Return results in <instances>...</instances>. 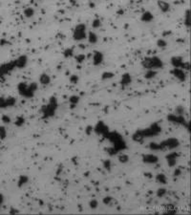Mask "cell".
<instances>
[{
	"label": "cell",
	"instance_id": "obj_23",
	"mask_svg": "<svg viewBox=\"0 0 191 215\" xmlns=\"http://www.w3.org/2000/svg\"><path fill=\"white\" fill-rule=\"evenodd\" d=\"M157 74H158L157 70H152V69L146 70L145 74H144V79L145 80H153L157 76Z\"/></svg>",
	"mask_w": 191,
	"mask_h": 215
},
{
	"label": "cell",
	"instance_id": "obj_12",
	"mask_svg": "<svg viewBox=\"0 0 191 215\" xmlns=\"http://www.w3.org/2000/svg\"><path fill=\"white\" fill-rule=\"evenodd\" d=\"M179 157V154L177 152H171L168 153L165 156L166 162H167V164L169 167H174L176 164H177V158Z\"/></svg>",
	"mask_w": 191,
	"mask_h": 215
},
{
	"label": "cell",
	"instance_id": "obj_34",
	"mask_svg": "<svg viewBox=\"0 0 191 215\" xmlns=\"http://www.w3.org/2000/svg\"><path fill=\"white\" fill-rule=\"evenodd\" d=\"M119 162L120 164H126L129 162V156L127 154H120L119 156Z\"/></svg>",
	"mask_w": 191,
	"mask_h": 215
},
{
	"label": "cell",
	"instance_id": "obj_27",
	"mask_svg": "<svg viewBox=\"0 0 191 215\" xmlns=\"http://www.w3.org/2000/svg\"><path fill=\"white\" fill-rule=\"evenodd\" d=\"M28 181H29L28 176H26V175H21L20 177H19V179H18L17 185H18L19 187H21L25 185V184L28 183Z\"/></svg>",
	"mask_w": 191,
	"mask_h": 215
},
{
	"label": "cell",
	"instance_id": "obj_43",
	"mask_svg": "<svg viewBox=\"0 0 191 215\" xmlns=\"http://www.w3.org/2000/svg\"><path fill=\"white\" fill-rule=\"evenodd\" d=\"M102 164H103V167H104L106 170H108V171L111 169V167H112L111 161H109V160H104L103 163H102Z\"/></svg>",
	"mask_w": 191,
	"mask_h": 215
},
{
	"label": "cell",
	"instance_id": "obj_42",
	"mask_svg": "<svg viewBox=\"0 0 191 215\" xmlns=\"http://www.w3.org/2000/svg\"><path fill=\"white\" fill-rule=\"evenodd\" d=\"M69 80H70V82H71L72 84H77V82H78V80H80V77H78L77 75H72V76L70 77Z\"/></svg>",
	"mask_w": 191,
	"mask_h": 215
},
{
	"label": "cell",
	"instance_id": "obj_5",
	"mask_svg": "<svg viewBox=\"0 0 191 215\" xmlns=\"http://www.w3.org/2000/svg\"><path fill=\"white\" fill-rule=\"evenodd\" d=\"M139 131L140 132L141 136L143 137V139H145V138H149V137H154V136L159 135L161 131V127L159 123H155L153 124H151L150 127L143 129V130H139Z\"/></svg>",
	"mask_w": 191,
	"mask_h": 215
},
{
	"label": "cell",
	"instance_id": "obj_11",
	"mask_svg": "<svg viewBox=\"0 0 191 215\" xmlns=\"http://www.w3.org/2000/svg\"><path fill=\"white\" fill-rule=\"evenodd\" d=\"M94 130L96 131V133H97L99 135H102L104 137L108 134V132H109L108 126H107L104 123H102V121H100V123L95 126Z\"/></svg>",
	"mask_w": 191,
	"mask_h": 215
},
{
	"label": "cell",
	"instance_id": "obj_18",
	"mask_svg": "<svg viewBox=\"0 0 191 215\" xmlns=\"http://www.w3.org/2000/svg\"><path fill=\"white\" fill-rule=\"evenodd\" d=\"M153 19H154V16H153V13L149 12V11H145L143 13V14H141V16H140V20L144 22V23H150V22H152L153 21Z\"/></svg>",
	"mask_w": 191,
	"mask_h": 215
},
{
	"label": "cell",
	"instance_id": "obj_21",
	"mask_svg": "<svg viewBox=\"0 0 191 215\" xmlns=\"http://www.w3.org/2000/svg\"><path fill=\"white\" fill-rule=\"evenodd\" d=\"M86 38L88 39V42L90 44H96L97 41H99V36H97V35L95 32H89Z\"/></svg>",
	"mask_w": 191,
	"mask_h": 215
},
{
	"label": "cell",
	"instance_id": "obj_41",
	"mask_svg": "<svg viewBox=\"0 0 191 215\" xmlns=\"http://www.w3.org/2000/svg\"><path fill=\"white\" fill-rule=\"evenodd\" d=\"M4 108H8L7 100H6V97H0V109H4Z\"/></svg>",
	"mask_w": 191,
	"mask_h": 215
},
{
	"label": "cell",
	"instance_id": "obj_30",
	"mask_svg": "<svg viewBox=\"0 0 191 215\" xmlns=\"http://www.w3.org/2000/svg\"><path fill=\"white\" fill-rule=\"evenodd\" d=\"M25 118L22 116H19L16 118V121H14V124H16V126H17V127H21V126L25 123Z\"/></svg>",
	"mask_w": 191,
	"mask_h": 215
},
{
	"label": "cell",
	"instance_id": "obj_14",
	"mask_svg": "<svg viewBox=\"0 0 191 215\" xmlns=\"http://www.w3.org/2000/svg\"><path fill=\"white\" fill-rule=\"evenodd\" d=\"M28 63V57L25 55L19 56L16 60H14V64H16V67L17 69H23L27 66Z\"/></svg>",
	"mask_w": 191,
	"mask_h": 215
},
{
	"label": "cell",
	"instance_id": "obj_6",
	"mask_svg": "<svg viewBox=\"0 0 191 215\" xmlns=\"http://www.w3.org/2000/svg\"><path fill=\"white\" fill-rule=\"evenodd\" d=\"M166 119H167V121L171 123L182 125L184 127L187 128L188 131L190 130L189 123H187V121L185 120L184 116H180V115H176V114H169V115H167V117H166Z\"/></svg>",
	"mask_w": 191,
	"mask_h": 215
},
{
	"label": "cell",
	"instance_id": "obj_33",
	"mask_svg": "<svg viewBox=\"0 0 191 215\" xmlns=\"http://www.w3.org/2000/svg\"><path fill=\"white\" fill-rule=\"evenodd\" d=\"M166 192H167V190H166L164 187H160L158 190H157L156 195H157V197L163 198V197H164L165 195H166Z\"/></svg>",
	"mask_w": 191,
	"mask_h": 215
},
{
	"label": "cell",
	"instance_id": "obj_17",
	"mask_svg": "<svg viewBox=\"0 0 191 215\" xmlns=\"http://www.w3.org/2000/svg\"><path fill=\"white\" fill-rule=\"evenodd\" d=\"M157 4H158V7H159V9H160V11H161V13H168L170 10H171L170 4H169L167 1H165V0H159Z\"/></svg>",
	"mask_w": 191,
	"mask_h": 215
},
{
	"label": "cell",
	"instance_id": "obj_10",
	"mask_svg": "<svg viewBox=\"0 0 191 215\" xmlns=\"http://www.w3.org/2000/svg\"><path fill=\"white\" fill-rule=\"evenodd\" d=\"M171 74L173 75V77L176 80H178L181 82H184L187 79V76L185 74V71L181 69V68H174V69L171 71Z\"/></svg>",
	"mask_w": 191,
	"mask_h": 215
},
{
	"label": "cell",
	"instance_id": "obj_29",
	"mask_svg": "<svg viewBox=\"0 0 191 215\" xmlns=\"http://www.w3.org/2000/svg\"><path fill=\"white\" fill-rule=\"evenodd\" d=\"M132 139H133V141H137V143H141V141H143V137L141 136L140 132L138 130L135 134H133V136H132Z\"/></svg>",
	"mask_w": 191,
	"mask_h": 215
},
{
	"label": "cell",
	"instance_id": "obj_22",
	"mask_svg": "<svg viewBox=\"0 0 191 215\" xmlns=\"http://www.w3.org/2000/svg\"><path fill=\"white\" fill-rule=\"evenodd\" d=\"M80 101V97L77 96V95H72L69 97V102H70V104L72 106V108H74L76 105H77Z\"/></svg>",
	"mask_w": 191,
	"mask_h": 215
},
{
	"label": "cell",
	"instance_id": "obj_36",
	"mask_svg": "<svg viewBox=\"0 0 191 215\" xmlns=\"http://www.w3.org/2000/svg\"><path fill=\"white\" fill-rule=\"evenodd\" d=\"M75 60L77 63H83L86 60V56L84 54H78V55L75 57Z\"/></svg>",
	"mask_w": 191,
	"mask_h": 215
},
{
	"label": "cell",
	"instance_id": "obj_45",
	"mask_svg": "<svg viewBox=\"0 0 191 215\" xmlns=\"http://www.w3.org/2000/svg\"><path fill=\"white\" fill-rule=\"evenodd\" d=\"M1 120H2V121L4 123H6V124H8V123H11V118H10V117L8 116V115H3L2 116V118H1Z\"/></svg>",
	"mask_w": 191,
	"mask_h": 215
},
{
	"label": "cell",
	"instance_id": "obj_20",
	"mask_svg": "<svg viewBox=\"0 0 191 215\" xmlns=\"http://www.w3.org/2000/svg\"><path fill=\"white\" fill-rule=\"evenodd\" d=\"M39 83L42 85H49L51 83V77L46 73H43L40 76H39Z\"/></svg>",
	"mask_w": 191,
	"mask_h": 215
},
{
	"label": "cell",
	"instance_id": "obj_7",
	"mask_svg": "<svg viewBox=\"0 0 191 215\" xmlns=\"http://www.w3.org/2000/svg\"><path fill=\"white\" fill-rule=\"evenodd\" d=\"M170 63L174 68H181V69H183L184 71L190 69V63L188 61H184V58L179 56H175L171 57Z\"/></svg>",
	"mask_w": 191,
	"mask_h": 215
},
{
	"label": "cell",
	"instance_id": "obj_3",
	"mask_svg": "<svg viewBox=\"0 0 191 215\" xmlns=\"http://www.w3.org/2000/svg\"><path fill=\"white\" fill-rule=\"evenodd\" d=\"M141 65L146 70L152 69V70H158L164 67V61L161 60L159 57L152 56V57H146L141 61Z\"/></svg>",
	"mask_w": 191,
	"mask_h": 215
},
{
	"label": "cell",
	"instance_id": "obj_2",
	"mask_svg": "<svg viewBox=\"0 0 191 215\" xmlns=\"http://www.w3.org/2000/svg\"><path fill=\"white\" fill-rule=\"evenodd\" d=\"M57 106H58V103H57L56 97H51L50 99H49L48 103L43 105L41 108L43 119H49V118H52V117L55 116L56 109H57Z\"/></svg>",
	"mask_w": 191,
	"mask_h": 215
},
{
	"label": "cell",
	"instance_id": "obj_15",
	"mask_svg": "<svg viewBox=\"0 0 191 215\" xmlns=\"http://www.w3.org/2000/svg\"><path fill=\"white\" fill-rule=\"evenodd\" d=\"M143 162L146 164H155L159 162V158L154 154H144L143 156Z\"/></svg>",
	"mask_w": 191,
	"mask_h": 215
},
{
	"label": "cell",
	"instance_id": "obj_47",
	"mask_svg": "<svg viewBox=\"0 0 191 215\" xmlns=\"http://www.w3.org/2000/svg\"><path fill=\"white\" fill-rule=\"evenodd\" d=\"M3 203H4V195L0 193V207L2 206Z\"/></svg>",
	"mask_w": 191,
	"mask_h": 215
},
{
	"label": "cell",
	"instance_id": "obj_38",
	"mask_svg": "<svg viewBox=\"0 0 191 215\" xmlns=\"http://www.w3.org/2000/svg\"><path fill=\"white\" fill-rule=\"evenodd\" d=\"M149 148L152 151H161V144H158V143H151L149 144Z\"/></svg>",
	"mask_w": 191,
	"mask_h": 215
},
{
	"label": "cell",
	"instance_id": "obj_26",
	"mask_svg": "<svg viewBox=\"0 0 191 215\" xmlns=\"http://www.w3.org/2000/svg\"><path fill=\"white\" fill-rule=\"evenodd\" d=\"M115 77V74L113 72H110V71H106V72H103L101 75V80H111L113 79Z\"/></svg>",
	"mask_w": 191,
	"mask_h": 215
},
{
	"label": "cell",
	"instance_id": "obj_28",
	"mask_svg": "<svg viewBox=\"0 0 191 215\" xmlns=\"http://www.w3.org/2000/svg\"><path fill=\"white\" fill-rule=\"evenodd\" d=\"M156 45L160 49H165L166 47H167L168 44H167V41H166L164 38H159L156 42Z\"/></svg>",
	"mask_w": 191,
	"mask_h": 215
},
{
	"label": "cell",
	"instance_id": "obj_31",
	"mask_svg": "<svg viewBox=\"0 0 191 215\" xmlns=\"http://www.w3.org/2000/svg\"><path fill=\"white\" fill-rule=\"evenodd\" d=\"M63 56H64V57H66V58L72 57L73 56H74V49H73V48L65 49L64 52H63Z\"/></svg>",
	"mask_w": 191,
	"mask_h": 215
},
{
	"label": "cell",
	"instance_id": "obj_19",
	"mask_svg": "<svg viewBox=\"0 0 191 215\" xmlns=\"http://www.w3.org/2000/svg\"><path fill=\"white\" fill-rule=\"evenodd\" d=\"M184 24L187 29H190L191 27V12L190 10L187 9L184 13Z\"/></svg>",
	"mask_w": 191,
	"mask_h": 215
},
{
	"label": "cell",
	"instance_id": "obj_1",
	"mask_svg": "<svg viewBox=\"0 0 191 215\" xmlns=\"http://www.w3.org/2000/svg\"><path fill=\"white\" fill-rule=\"evenodd\" d=\"M38 89V84L36 82H31V83H27V82H20L17 85L18 93L25 99H32L35 96L36 92Z\"/></svg>",
	"mask_w": 191,
	"mask_h": 215
},
{
	"label": "cell",
	"instance_id": "obj_35",
	"mask_svg": "<svg viewBox=\"0 0 191 215\" xmlns=\"http://www.w3.org/2000/svg\"><path fill=\"white\" fill-rule=\"evenodd\" d=\"M7 137V130L4 125H0V140H5Z\"/></svg>",
	"mask_w": 191,
	"mask_h": 215
},
{
	"label": "cell",
	"instance_id": "obj_4",
	"mask_svg": "<svg viewBox=\"0 0 191 215\" xmlns=\"http://www.w3.org/2000/svg\"><path fill=\"white\" fill-rule=\"evenodd\" d=\"M87 37V30L86 25L83 23H80L75 27L73 32V38L75 41H82L86 39Z\"/></svg>",
	"mask_w": 191,
	"mask_h": 215
},
{
	"label": "cell",
	"instance_id": "obj_8",
	"mask_svg": "<svg viewBox=\"0 0 191 215\" xmlns=\"http://www.w3.org/2000/svg\"><path fill=\"white\" fill-rule=\"evenodd\" d=\"M14 69H16L14 60L9 61L7 63H3L0 65V79H4L5 77L8 76L10 73H12Z\"/></svg>",
	"mask_w": 191,
	"mask_h": 215
},
{
	"label": "cell",
	"instance_id": "obj_13",
	"mask_svg": "<svg viewBox=\"0 0 191 215\" xmlns=\"http://www.w3.org/2000/svg\"><path fill=\"white\" fill-rule=\"evenodd\" d=\"M104 60V55L100 51H95L93 54V64L95 66H100Z\"/></svg>",
	"mask_w": 191,
	"mask_h": 215
},
{
	"label": "cell",
	"instance_id": "obj_16",
	"mask_svg": "<svg viewBox=\"0 0 191 215\" xmlns=\"http://www.w3.org/2000/svg\"><path fill=\"white\" fill-rule=\"evenodd\" d=\"M131 83H132V76L129 74V73H124V74L121 76V79H120V86L122 88H126V87H128Z\"/></svg>",
	"mask_w": 191,
	"mask_h": 215
},
{
	"label": "cell",
	"instance_id": "obj_32",
	"mask_svg": "<svg viewBox=\"0 0 191 215\" xmlns=\"http://www.w3.org/2000/svg\"><path fill=\"white\" fill-rule=\"evenodd\" d=\"M7 100V106L8 107H13L16 104V99L13 97H6Z\"/></svg>",
	"mask_w": 191,
	"mask_h": 215
},
{
	"label": "cell",
	"instance_id": "obj_25",
	"mask_svg": "<svg viewBox=\"0 0 191 215\" xmlns=\"http://www.w3.org/2000/svg\"><path fill=\"white\" fill-rule=\"evenodd\" d=\"M23 14L24 16L27 17V18H31L35 16V10L32 7H28V8H25V10L23 11Z\"/></svg>",
	"mask_w": 191,
	"mask_h": 215
},
{
	"label": "cell",
	"instance_id": "obj_37",
	"mask_svg": "<svg viewBox=\"0 0 191 215\" xmlns=\"http://www.w3.org/2000/svg\"><path fill=\"white\" fill-rule=\"evenodd\" d=\"M101 25H102V23L100 18H95L94 20L92 21V27L94 29H99L101 27Z\"/></svg>",
	"mask_w": 191,
	"mask_h": 215
},
{
	"label": "cell",
	"instance_id": "obj_46",
	"mask_svg": "<svg viewBox=\"0 0 191 215\" xmlns=\"http://www.w3.org/2000/svg\"><path fill=\"white\" fill-rule=\"evenodd\" d=\"M181 174H182V171H181L180 168H176L175 171H174V173H173V175L175 176V177H179Z\"/></svg>",
	"mask_w": 191,
	"mask_h": 215
},
{
	"label": "cell",
	"instance_id": "obj_40",
	"mask_svg": "<svg viewBox=\"0 0 191 215\" xmlns=\"http://www.w3.org/2000/svg\"><path fill=\"white\" fill-rule=\"evenodd\" d=\"M89 207L91 209H97V207H99V202H97L96 199H93L89 202Z\"/></svg>",
	"mask_w": 191,
	"mask_h": 215
},
{
	"label": "cell",
	"instance_id": "obj_44",
	"mask_svg": "<svg viewBox=\"0 0 191 215\" xmlns=\"http://www.w3.org/2000/svg\"><path fill=\"white\" fill-rule=\"evenodd\" d=\"M112 201H113V198L111 196H106L103 198V200H102V202H103V204L106 205V206H109V205L112 203Z\"/></svg>",
	"mask_w": 191,
	"mask_h": 215
},
{
	"label": "cell",
	"instance_id": "obj_24",
	"mask_svg": "<svg viewBox=\"0 0 191 215\" xmlns=\"http://www.w3.org/2000/svg\"><path fill=\"white\" fill-rule=\"evenodd\" d=\"M156 181H157V183H159L160 184H167V178H166V176L163 173H160L156 176Z\"/></svg>",
	"mask_w": 191,
	"mask_h": 215
},
{
	"label": "cell",
	"instance_id": "obj_39",
	"mask_svg": "<svg viewBox=\"0 0 191 215\" xmlns=\"http://www.w3.org/2000/svg\"><path fill=\"white\" fill-rule=\"evenodd\" d=\"M184 107L182 106V105H179L176 107V110H175V114L176 115H180V116H184Z\"/></svg>",
	"mask_w": 191,
	"mask_h": 215
},
{
	"label": "cell",
	"instance_id": "obj_9",
	"mask_svg": "<svg viewBox=\"0 0 191 215\" xmlns=\"http://www.w3.org/2000/svg\"><path fill=\"white\" fill-rule=\"evenodd\" d=\"M160 144H161V150H164V149L172 150L178 147L180 145V141L177 138H169L165 141H163L161 143H160Z\"/></svg>",
	"mask_w": 191,
	"mask_h": 215
},
{
	"label": "cell",
	"instance_id": "obj_48",
	"mask_svg": "<svg viewBox=\"0 0 191 215\" xmlns=\"http://www.w3.org/2000/svg\"><path fill=\"white\" fill-rule=\"evenodd\" d=\"M17 212H18V211H16V209H13H13H11V213H12V214H13V213H17Z\"/></svg>",
	"mask_w": 191,
	"mask_h": 215
}]
</instances>
